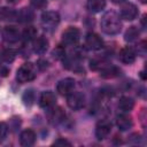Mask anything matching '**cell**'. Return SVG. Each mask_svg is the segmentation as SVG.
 Instances as JSON below:
<instances>
[{"mask_svg":"<svg viewBox=\"0 0 147 147\" xmlns=\"http://www.w3.org/2000/svg\"><path fill=\"white\" fill-rule=\"evenodd\" d=\"M8 74H9V69L6 65L0 64V77H6Z\"/></svg>","mask_w":147,"mask_h":147,"instance_id":"obj_30","label":"cell"},{"mask_svg":"<svg viewBox=\"0 0 147 147\" xmlns=\"http://www.w3.org/2000/svg\"><path fill=\"white\" fill-rule=\"evenodd\" d=\"M101 29L107 34H116L122 29L121 17L115 11H107L101 18Z\"/></svg>","mask_w":147,"mask_h":147,"instance_id":"obj_1","label":"cell"},{"mask_svg":"<svg viewBox=\"0 0 147 147\" xmlns=\"http://www.w3.org/2000/svg\"><path fill=\"white\" fill-rule=\"evenodd\" d=\"M7 133H8V126L6 123L3 122H0V142L7 137Z\"/></svg>","mask_w":147,"mask_h":147,"instance_id":"obj_27","label":"cell"},{"mask_svg":"<svg viewBox=\"0 0 147 147\" xmlns=\"http://www.w3.org/2000/svg\"><path fill=\"white\" fill-rule=\"evenodd\" d=\"M36 76H37L36 65L31 62H25L18 68L17 74H16V79L18 83L24 84V83L33 80L36 78Z\"/></svg>","mask_w":147,"mask_h":147,"instance_id":"obj_2","label":"cell"},{"mask_svg":"<svg viewBox=\"0 0 147 147\" xmlns=\"http://www.w3.org/2000/svg\"><path fill=\"white\" fill-rule=\"evenodd\" d=\"M86 7L92 13H99L106 7V0H87Z\"/></svg>","mask_w":147,"mask_h":147,"instance_id":"obj_16","label":"cell"},{"mask_svg":"<svg viewBox=\"0 0 147 147\" xmlns=\"http://www.w3.org/2000/svg\"><path fill=\"white\" fill-rule=\"evenodd\" d=\"M53 145H55V146H70L71 144H70V142H69L68 140H65V139H62V138H60V139L55 140Z\"/></svg>","mask_w":147,"mask_h":147,"instance_id":"obj_29","label":"cell"},{"mask_svg":"<svg viewBox=\"0 0 147 147\" xmlns=\"http://www.w3.org/2000/svg\"><path fill=\"white\" fill-rule=\"evenodd\" d=\"M74 87H75V79L74 78H64L57 83L56 91L61 95H68L72 92Z\"/></svg>","mask_w":147,"mask_h":147,"instance_id":"obj_9","label":"cell"},{"mask_svg":"<svg viewBox=\"0 0 147 147\" xmlns=\"http://www.w3.org/2000/svg\"><path fill=\"white\" fill-rule=\"evenodd\" d=\"M17 17V11L7 7L0 9V18L2 21H15Z\"/></svg>","mask_w":147,"mask_h":147,"instance_id":"obj_20","label":"cell"},{"mask_svg":"<svg viewBox=\"0 0 147 147\" xmlns=\"http://www.w3.org/2000/svg\"><path fill=\"white\" fill-rule=\"evenodd\" d=\"M55 101H56L55 94L51 91H46L42 92L39 98V106L44 109H49L55 105Z\"/></svg>","mask_w":147,"mask_h":147,"instance_id":"obj_10","label":"cell"},{"mask_svg":"<svg viewBox=\"0 0 147 147\" xmlns=\"http://www.w3.org/2000/svg\"><path fill=\"white\" fill-rule=\"evenodd\" d=\"M140 1H141V2H142V3H145V2H146V1H147V0H140Z\"/></svg>","mask_w":147,"mask_h":147,"instance_id":"obj_33","label":"cell"},{"mask_svg":"<svg viewBox=\"0 0 147 147\" xmlns=\"http://www.w3.org/2000/svg\"><path fill=\"white\" fill-rule=\"evenodd\" d=\"M23 101L25 105L28 106H31L34 101V92L32 90H28L25 91V93L23 94Z\"/></svg>","mask_w":147,"mask_h":147,"instance_id":"obj_25","label":"cell"},{"mask_svg":"<svg viewBox=\"0 0 147 147\" xmlns=\"http://www.w3.org/2000/svg\"><path fill=\"white\" fill-rule=\"evenodd\" d=\"M20 142L24 147L32 146L36 142V133H34V131L31 130V129L24 130L20 136Z\"/></svg>","mask_w":147,"mask_h":147,"instance_id":"obj_12","label":"cell"},{"mask_svg":"<svg viewBox=\"0 0 147 147\" xmlns=\"http://www.w3.org/2000/svg\"><path fill=\"white\" fill-rule=\"evenodd\" d=\"M111 131V123L107 119H101L98 122L96 126H95V136H96V139L99 140H103L106 139L109 133Z\"/></svg>","mask_w":147,"mask_h":147,"instance_id":"obj_6","label":"cell"},{"mask_svg":"<svg viewBox=\"0 0 147 147\" xmlns=\"http://www.w3.org/2000/svg\"><path fill=\"white\" fill-rule=\"evenodd\" d=\"M139 34H140V31L138 30V28H136V26H130V28L126 30L125 34H124V39H125L126 41L131 42V41L137 40V39L139 38Z\"/></svg>","mask_w":147,"mask_h":147,"instance_id":"obj_22","label":"cell"},{"mask_svg":"<svg viewBox=\"0 0 147 147\" xmlns=\"http://www.w3.org/2000/svg\"><path fill=\"white\" fill-rule=\"evenodd\" d=\"M119 60L125 64H131L136 61V52L131 47H124L119 51Z\"/></svg>","mask_w":147,"mask_h":147,"instance_id":"obj_13","label":"cell"},{"mask_svg":"<svg viewBox=\"0 0 147 147\" xmlns=\"http://www.w3.org/2000/svg\"><path fill=\"white\" fill-rule=\"evenodd\" d=\"M85 45L88 49L91 51H98V49H101L102 46H103V40L101 39L100 36H98L96 33H93V32H90L86 34L85 37Z\"/></svg>","mask_w":147,"mask_h":147,"instance_id":"obj_7","label":"cell"},{"mask_svg":"<svg viewBox=\"0 0 147 147\" xmlns=\"http://www.w3.org/2000/svg\"><path fill=\"white\" fill-rule=\"evenodd\" d=\"M37 36V30H36V28H33V26H28V28H25V30L23 31V38L25 39V40H32L34 37Z\"/></svg>","mask_w":147,"mask_h":147,"instance_id":"obj_23","label":"cell"},{"mask_svg":"<svg viewBox=\"0 0 147 147\" xmlns=\"http://www.w3.org/2000/svg\"><path fill=\"white\" fill-rule=\"evenodd\" d=\"M34 17V14L31 9L29 8H22L20 11H17V17H16V21H20L22 23H25V22H30L32 21Z\"/></svg>","mask_w":147,"mask_h":147,"instance_id":"obj_17","label":"cell"},{"mask_svg":"<svg viewBox=\"0 0 147 147\" xmlns=\"http://www.w3.org/2000/svg\"><path fill=\"white\" fill-rule=\"evenodd\" d=\"M63 117H64V114H63L62 109L57 108V109H54L52 111V115H51L49 118H51V121L53 123H59V122H61L63 119Z\"/></svg>","mask_w":147,"mask_h":147,"instance_id":"obj_24","label":"cell"},{"mask_svg":"<svg viewBox=\"0 0 147 147\" xmlns=\"http://www.w3.org/2000/svg\"><path fill=\"white\" fill-rule=\"evenodd\" d=\"M113 3H115V5H119V3H123V2H125V0H110Z\"/></svg>","mask_w":147,"mask_h":147,"instance_id":"obj_31","label":"cell"},{"mask_svg":"<svg viewBox=\"0 0 147 147\" xmlns=\"http://www.w3.org/2000/svg\"><path fill=\"white\" fill-rule=\"evenodd\" d=\"M9 3H13V5H15V3H18L21 0H7Z\"/></svg>","mask_w":147,"mask_h":147,"instance_id":"obj_32","label":"cell"},{"mask_svg":"<svg viewBox=\"0 0 147 147\" xmlns=\"http://www.w3.org/2000/svg\"><path fill=\"white\" fill-rule=\"evenodd\" d=\"M67 105L72 110L82 109L84 107V105H85V96H84V94H82L79 92H71L70 94H68Z\"/></svg>","mask_w":147,"mask_h":147,"instance_id":"obj_5","label":"cell"},{"mask_svg":"<svg viewBox=\"0 0 147 147\" xmlns=\"http://www.w3.org/2000/svg\"><path fill=\"white\" fill-rule=\"evenodd\" d=\"M48 48V40L45 37H38L33 41V51L37 54H44Z\"/></svg>","mask_w":147,"mask_h":147,"instance_id":"obj_14","label":"cell"},{"mask_svg":"<svg viewBox=\"0 0 147 147\" xmlns=\"http://www.w3.org/2000/svg\"><path fill=\"white\" fill-rule=\"evenodd\" d=\"M116 124L121 131H126L132 127V118L125 114H122V115L117 116Z\"/></svg>","mask_w":147,"mask_h":147,"instance_id":"obj_15","label":"cell"},{"mask_svg":"<svg viewBox=\"0 0 147 147\" xmlns=\"http://www.w3.org/2000/svg\"><path fill=\"white\" fill-rule=\"evenodd\" d=\"M133 106H134V102H133V100H132L131 98H129V96H122V98L119 99V101H118V108H119L122 111H124V113L131 111L132 108H133Z\"/></svg>","mask_w":147,"mask_h":147,"instance_id":"obj_19","label":"cell"},{"mask_svg":"<svg viewBox=\"0 0 147 147\" xmlns=\"http://www.w3.org/2000/svg\"><path fill=\"white\" fill-rule=\"evenodd\" d=\"M138 15V8L131 2H126L121 8V18L125 21H132Z\"/></svg>","mask_w":147,"mask_h":147,"instance_id":"obj_8","label":"cell"},{"mask_svg":"<svg viewBox=\"0 0 147 147\" xmlns=\"http://www.w3.org/2000/svg\"><path fill=\"white\" fill-rule=\"evenodd\" d=\"M30 3L34 9H44L47 6V0H31Z\"/></svg>","mask_w":147,"mask_h":147,"instance_id":"obj_26","label":"cell"},{"mask_svg":"<svg viewBox=\"0 0 147 147\" xmlns=\"http://www.w3.org/2000/svg\"><path fill=\"white\" fill-rule=\"evenodd\" d=\"M119 74H121V70L113 65H110V67L105 65L100 70V76L103 78H114V77H117Z\"/></svg>","mask_w":147,"mask_h":147,"instance_id":"obj_18","label":"cell"},{"mask_svg":"<svg viewBox=\"0 0 147 147\" xmlns=\"http://www.w3.org/2000/svg\"><path fill=\"white\" fill-rule=\"evenodd\" d=\"M53 55H54V57H56V59H61V57L64 56V51L62 49V47H57L56 49H54Z\"/></svg>","mask_w":147,"mask_h":147,"instance_id":"obj_28","label":"cell"},{"mask_svg":"<svg viewBox=\"0 0 147 147\" xmlns=\"http://www.w3.org/2000/svg\"><path fill=\"white\" fill-rule=\"evenodd\" d=\"M59 22H60V15L56 11L49 10V11H45L41 15V24L47 30H52L56 28Z\"/></svg>","mask_w":147,"mask_h":147,"instance_id":"obj_3","label":"cell"},{"mask_svg":"<svg viewBox=\"0 0 147 147\" xmlns=\"http://www.w3.org/2000/svg\"><path fill=\"white\" fill-rule=\"evenodd\" d=\"M79 38H80V31L75 26H69L62 33V42L68 46L76 45L79 41Z\"/></svg>","mask_w":147,"mask_h":147,"instance_id":"obj_4","label":"cell"},{"mask_svg":"<svg viewBox=\"0 0 147 147\" xmlns=\"http://www.w3.org/2000/svg\"><path fill=\"white\" fill-rule=\"evenodd\" d=\"M15 57H16V52L11 48H3L0 51V59L3 62L10 63L15 60Z\"/></svg>","mask_w":147,"mask_h":147,"instance_id":"obj_21","label":"cell"},{"mask_svg":"<svg viewBox=\"0 0 147 147\" xmlns=\"http://www.w3.org/2000/svg\"><path fill=\"white\" fill-rule=\"evenodd\" d=\"M2 38L7 42H16L20 39V32L15 26H6L2 31Z\"/></svg>","mask_w":147,"mask_h":147,"instance_id":"obj_11","label":"cell"}]
</instances>
